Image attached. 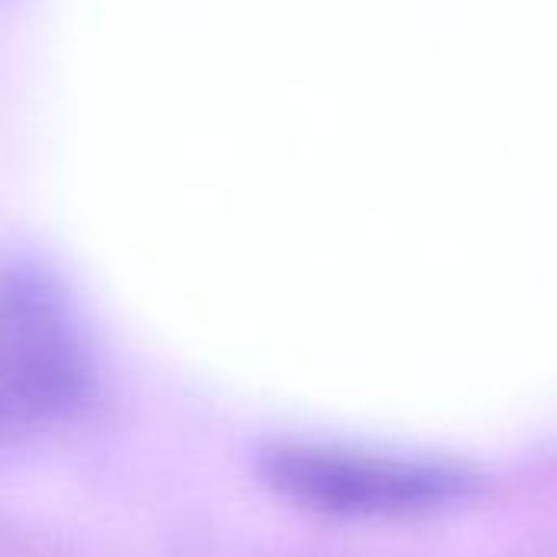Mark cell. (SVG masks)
Instances as JSON below:
<instances>
[{"label":"cell","mask_w":557,"mask_h":557,"mask_svg":"<svg viewBox=\"0 0 557 557\" xmlns=\"http://www.w3.org/2000/svg\"><path fill=\"white\" fill-rule=\"evenodd\" d=\"M264 476L284 499L352 519L437 512L470 499L476 490V476L450 463L320 444H287L268 450Z\"/></svg>","instance_id":"1"},{"label":"cell","mask_w":557,"mask_h":557,"mask_svg":"<svg viewBox=\"0 0 557 557\" xmlns=\"http://www.w3.org/2000/svg\"><path fill=\"white\" fill-rule=\"evenodd\" d=\"M91 392L88 346L62 294L33 268L3 281V428L46 431Z\"/></svg>","instance_id":"2"}]
</instances>
